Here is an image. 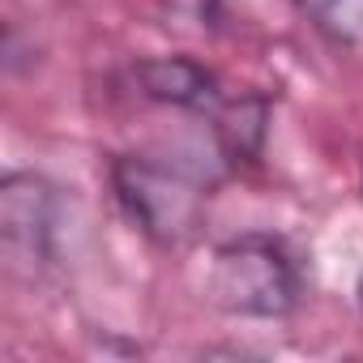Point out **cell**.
<instances>
[{
	"label": "cell",
	"mask_w": 363,
	"mask_h": 363,
	"mask_svg": "<svg viewBox=\"0 0 363 363\" xmlns=\"http://www.w3.org/2000/svg\"><path fill=\"white\" fill-rule=\"evenodd\" d=\"M354 299H359V312H363V269H359V282H354Z\"/></svg>",
	"instance_id": "ba28073f"
},
{
	"label": "cell",
	"mask_w": 363,
	"mask_h": 363,
	"mask_svg": "<svg viewBox=\"0 0 363 363\" xmlns=\"http://www.w3.org/2000/svg\"><path fill=\"white\" fill-rule=\"evenodd\" d=\"M158 13L175 26H193V30H218L227 9L223 0H154Z\"/></svg>",
	"instance_id": "52a82bcc"
},
{
	"label": "cell",
	"mask_w": 363,
	"mask_h": 363,
	"mask_svg": "<svg viewBox=\"0 0 363 363\" xmlns=\"http://www.w3.org/2000/svg\"><path fill=\"white\" fill-rule=\"evenodd\" d=\"M299 9L337 43L363 39V0H299Z\"/></svg>",
	"instance_id": "8992f818"
},
{
	"label": "cell",
	"mask_w": 363,
	"mask_h": 363,
	"mask_svg": "<svg viewBox=\"0 0 363 363\" xmlns=\"http://www.w3.org/2000/svg\"><path fill=\"white\" fill-rule=\"evenodd\" d=\"M214 120V141L218 154L227 158V167H252L265 154V137H269V99L265 94H240L227 99L210 111Z\"/></svg>",
	"instance_id": "5b68a950"
},
{
	"label": "cell",
	"mask_w": 363,
	"mask_h": 363,
	"mask_svg": "<svg viewBox=\"0 0 363 363\" xmlns=\"http://www.w3.org/2000/svg\"><path fill=\"white\" fill-rule=\"evenodd\" d=\"M133 86L141 99L150 103H167V107H179V111H201L210 116L218 103H223V86L218 77L189 60V56H150V60H137L128 69Z\"/></svg>",
	"instance_id": "277c9868"
},
{
	"label": "cell",
	"mask_w": 363,
	"mask_h": 363,
	"mask_svg": "<svg viewBox=\"0 0 363 363\" xmlns=\"http://www.w3.org/2000/svg\"><path fill=\"white\" fill-rule=\"evenodd\" d=\"M107 175L120 210L150 244L179 248L201 235L210 206V189L201 175L158 162L150 154H116Z\"/></svg>",
	"instance_id": "7a4b0ae2"
},
{
	"label": "cell",
	"mask_w": 363,
	"mask_h": 363,
	"mask_svg": "<svg viewBox=\"0 0 363 363\" xmlns=\"http://www.w3.org/2000/svg\"><path fill=\"white\" fill-rule=\"evenodd\" d=\"M206 295L227 316L282 320L303 299V261L278 235H240L214 248Z\"/></svg>",
	"instance_id": "6da1fadb"
},
{
	"label": "cell",
	"mask_w": 363,
	"mask_h": 363,
	"mask_svg": "<svg viewBox=\"0 0 363 363\" xmlns=\"http://www.w3.org/2000/svg\"><path fill=\"white\" fill-rule=\"evenodd\" d=\"M56 184L39 171H9L0 179V244L13 269L39 274L56 257Z\"/></svg>",
	"instance_id": "3957f363"
}]
</instances>
